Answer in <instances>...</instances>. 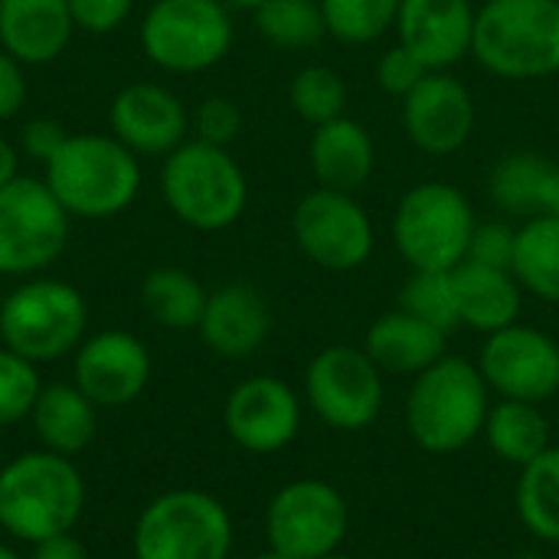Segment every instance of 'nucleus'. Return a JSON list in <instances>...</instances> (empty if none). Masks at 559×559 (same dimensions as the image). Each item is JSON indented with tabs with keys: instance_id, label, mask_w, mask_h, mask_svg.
I'll use <instances>...</instances> for the list:
<instances>
[{
	"instance_id": "f257e3e1",
	"label": "nucleus",
	"mask_w": 559,
	"mask_h": 559,
	"mask_svg": "<svg viewBox=\"0 0 559 559\" xmlns=\"http://www.w3.org/2000/svg\"><path fill=\"white\" fill-rule=\"evenodd\" d=\"M141 157L115 134H69L43 164V183L72 219H115L141 193Z\"/></svg>"
},
{
	"instance_id": "f03ea898",
	"label": "nucleus",
	"mask_w": 559,
	"mask_h": 559,
	"mask_svg": "<svg viewBox=\"0 0 559 559\" xmlns=\"http://www.w3.org/2000/svg\"><path fill=\"white\" fill-rule=\"evenodd\" d=\"M85 511V478L72 459L49 449L23 452L0 468V527L13 540L39 544L75 531Z\"/></svg>"
},
{
	"instance_id": "7ed1b4c3",
	"label": "nucleus",
	"mask_w": 559,
	"mask_h": 559,
	"mask_svg": "<svg viewBox=\"0 0 559 559\" xmlns=\"http://www.w3.org/2000/svg\"><path fill=\"white\" fill-rule=\"evenodd\" d=\"M491 390L478 364L445 354L413 377L406 396V429L423 452L452 455L472 445L488 419Z\"/></svg>"
},
{
	"instance_id": "20e7f679",
	"label": "nucleus",
	"mask_w": 559,
	"mask_h": 559,
	"mask_svg": "<svg viewBox=\"0 0 559 559\" xmlns=\"http://www.w3.org/2000/svg\"><path fill=\"white\" fill-rule=\"evenodd\" d=\"M160 197L183 226L223 233L236 226L249 206V177L226 147L187 138L164 157Z\"/></svg>"
},
{
	"instance_id": "39448f33",
	"label": "nucleus",
	"mask_w": 559,
	"mask_h": 559,
	"mask_svg": "<svg viewBox=\"0 0 559 559\" xmlns=\"http://www.w3.org/2000/svg\"><path fill=\"white\" fill-rule=\"evenodd\" d=\"M472 56L498 79L531 82L559 72V0H485Z\"/></svg>"
},
{
	"instance_id": "423d86ee",
	"label": "nucleus",
	"mask_w": 559,
	"mask_h": 559,
	"mask_svg": "<svg viewBox=\"0 0 559 559\" xmlns=\"http://www.w3.org/2000/svg\"><path fill=\"white\" fill-rule=\"evenodd\" d=\"M475 226L478 216L459 187L426 180L396 203L390 236L413 272H452L468 259Z\"/></svg>"
},
{
	"instance_id": "0eeeda50",
	"label": "nucleus",
	"mask_w": 559,
	"mask_h": 559,
	"mask_svg": "<svg viewBox=\"0 0 559 559\" xmlns=\"http://www.w3.org/2000/svg\"><path fill=\"white\" fill-rule=\"evenodd\" d=\"M88 305L82 292L62 278L33 275L0 305V341L29 364H52L75 354L85 341Z\"/></svg>"
},
{
	"instance_id": "6e6552de",
	"label": "nucleus",
	"mask_w": 559,
	"mask_h": 559,
	"mask_svg": "<svg viewBox=\"0 0 559 559\" xmlns=\"http://www.w3.org/2000/svg\"><path fill=\"white\" fill-rule=\"evenodd\" d=\"M233 39V13L223 0H154L138 29L147 62L174 75H197L219 66Z\"/></svg>"
},
{
	"instance_id": "1a4fd4ad",
	"label": "nucleus",
	"mask_w": 559,
	"mask_h": 559,
	"mask_svg": "<svg viewBox=\"0 0 559 559\" xmlns=\"http://www.w3.org/2000/svg\"><path fill=\"white\" fill-rule=\"evenodd\" d=\"M131 547L134 559H229L233 518L206 491H164L138 514Z\"/></svg>"
},
{
	"instance_id": "9d476101",
	"label": "nucleus",
	"mask_w": 559,
	"mask_h": 559,
	"mask_svg": "<svg viewBox=\"0 0 559 559\" xmlns=\"http://www.w3.org/2000/svg\"><path fill=\"white\" fill-rule=\"evenodd\" d=\"M72 216L43 177L20 174L0 187V275L33 278L46 272L69 242Z\"/></svg>"
},
{
	"instance_id": "9b49d317",
	"label": "nucleus",
	"mask_w": 559,
	"mask_h": 559,
	"mask_svg": "<svg viewBox=\"0 0 559 559\" xmlns=\"http://www.w3.org/2000/svg\"><path fill=\"white\" fill-rule=\"evenodd\" d=\"M350 534L347 498L321 478H298L278 488L265 508L269 547L292 559L337 554Z\"/></svg>"
},
{
	"instance_id": "f8f14e48",
	"label": "nucleus",
	"mask_w": 559,
	"mask_h": 559,
	"mask_svg": "<svg viewBox=\"0 0 559 559\" xmlns=\"http://www.w3.org/2000/svg\"><path fill=\"white\" fill-rule=\"evenodd\" d=\"M305 400L324 426L360 432L383 409V373L364 347L331 344L305 370Z\"/></svg>"
},
{
	"instance_id": "ddd939ff",
	"label": "nucleus",
	"mask_w": 559,
	"mask_h": 559,
	"mask_svg": "<svg viewBox=\"0 0 559 559\" xmlns=\"http://www.w3.org/2000/svg\"><path fill=\"white\" fill-rule=\"evenodd\" d=\"M298 249L328 272H354L373 255V223L354 193L314 187L292 210Z\"/></svg>"
},
{
	"instance_id": "4468645a",
	"label": "nucleus",
	"mask_w": 559,
	"mask_h": 559,
	"mask_svg": "<svg viewBox=\"0 0 559 559\" xmlns=\"http://www.w3.org/2000/svg\"><path fill=\"white\" fill-rule=\"evenodd\" d=\"M478 370L501 400L540 406L559 393V341L518 321L485 337Z\"/></svg>"
},
{
	"instance_id": "2eb2a0df",
	"label": "nucleus",
	"mask_w": 559,
	"mask_h": 559,
	"mask_svg": "<svg viewBox=\"0 0 559 559\" xmlns=\"http://www.w3.org/2000/svg\"><path fill=\"white\" fill-rule=\"evenodd\" d=\"M223 426L239 449L252 455H272L298 439L301 400L278 377H249L229 390Z\"/></svg>"
},
{
	"instance_id": "dca6fc26",
	"label": "nucleus",
	"mask_w": 559,
	"mask_h": 559,
	"mask_svg": "<svg viewBox=\"0 0 559 559\" xmlns=\"http://www.w3.org/2000/svg\"><path fill=\"white\" fill-rule=\"evenodd\" d=\"M72 377L98 409H118L147 390L151 350L128 331H98L79 344Z\"/></svg>"
},
{
	"instance_id": "f3484780",
	"label": "nucleus",
	"mask_w": 559,
	"mask_h": 559,
	"mask_svg": "<svg viewBox=\"0 0 559 559\" xmlns=\"http://www.w3.org/2000/svg\"><path fill=\"white\" fill-rule=\"evenodd\" d=\"M475 98L452 72H429L403 98V128L429 157L459 154L475 134Z\"/></svg>"
},
{
	"instance_id": "a211bd4d",
	"label": "nucleus",
	"mask_w": 559,
	"mask_h": 559,
	"mask_svg": "<svg viewBox=\"0 0 559 559\" xmlns=\"http://www.w3.org/2000/svg\"><path fill=\"white\" fill-rule=\"evenodd\" d=\"M111 134L138 157H167L190 134V111L157 82H131L108 105Z\"/></svg>"
},
{
	"instance_id": "6ab92c4d",
	"label": "nucleus",
	"mask_w": 559,
	"mask_h": 559,
	"mask_svg": "<svg viewBox=\"0 0 559 559\" xmlns=\"http://www.w3.org/2000/svg\"><path fill=\"white\" fill-rule=\"evenodd\" d=\"M475 16L478 10L472 0H400L393 29L429 72H449L472 56Z\"/></svg>"
},
{
	"instance_id": "aec40b11",
	"label": "nucleus",
	"mask_w": 559,
	"mask_h": 559,
	"mask_svg": "<svg viewBox=\"0 0 559 559\" xmlns=\"http://www.w3.org/2000/svg\"><path fill=\"white\" fill-rule=\"evenodd\" d=\"M197 331L216 357L246 360L269 341L272 311L255 285L229 282V285L210 292Z\"/></svg>"
},
{
	"instance_id": "412c9836",
	"label": "nucleus",
	"mask_w": 559,
	"mask_h": 559,
	"mask_svg": "<svg viewBox=\"0 0 559 559\" xmlns=\"http://www.w3.org/2000/svg\"><path fill=\"white\" fill-rule=\"evenodd\" d=\"M75 33L66 0H0V49L23 66L56 62Z\"/></svg>"
},
{
	"instance_id": "4be33fe9",
	"label": "nucleus",
	"mask_w": 559,
	"mask_h": 559,
	"mask_svg": "<svg viewBox=\"0 0 559 559\" xmlns=\"http://www.w3.org/2000/svg\"><path fill=\"white\" fill-rule=\"evenodd\" d=\"M308 164L324 190L357 193L377 170V144L367 124L357 118H334L314 128L308 144Z\"/></svg>"
},
{
	"instance_id": "5701e85b",
	"label": "nucleus",
	"mask_w": 559,
	"mask_h": 559,
	"mask_svg": "<svg viewBox=\"0 0 559 559\" xmlns=\"http://www.w3.org/2000/svg\"><path fill=\"white\" fill-rule=\"evenodd\" d=\"M452 288H455L459 324L485 337L518 324L521 318L524 288L511 269H495L465 259L462 265L452 269Z\"/></svg>"
},
{
	"instance_id": "b1692460",
	"label": "nucleus",
	"mask_w": 559,
	"mask_h": 559,
	"mask_svg": "<svg viewBox=\"0 0 559 559\" xmlns=\"http://www.w3.org/2000/svg\"><path fill=\"white\" fill-rule=\"evenodd\" d=\"M364 350L380 367V373L419 377L449 354V334L396 308L367 328Z\"/></svg>"
},
{
	"instance_id": "393cba45",
	"label": "nucleus",
	"mask_w": 559,
	"mask_h": 559,
	"mask_svg": "<svg viewBox=\"0 0 559 559\" xmlns=\"http://www.w3.org/2000/svg\"><path fill=\"white\" fill-rule=\"evenodd\" d=\"M491 200L508 216H559V164L518 151L498 160L488 180Z\"/></svg>"
},
{
	"instance_id": "a878e982",
	"label": "nucleus",
	"mask_w": 559,
	"mask_h": 559,
	"mask_svg": "<svg viewBox=\"0 0 559 559\" xmlns=\"http://www.w3.org/2000/svg\"><path fill=\"white\" fill-rule=\"evenodd\" d=\"M36 439L56 455H79L98 432V406L75 383H49L39 390L29 413Z\"/></svg>"
},
{
	"instance_id": "bb28decb",
	"label": "nucleus",
	"mask_w": 559,
	"mask_h": 559,
	"mask_svg": "<svg viewBox=\"0 0 559 559\" xmlns=\"http://www.w3.org/2000/svg\"><path fill=\"white\" fill-rule=\"evenodd\" d=\"M488 449L518 472L540 459L550 449V423L540 413L537 403L521 400H498L488 409L485 429H481Z\"/></svg>"
},
{
	"instance_id": "cd10ccee",
	"label": "nucleus",
	"mask_w": 559,
	"mask_h": 559,
	"mask_svg": "<svg viewBox=\"0 0 559 559\" xmlns=\"http://www.w3.org/2000/svg\"><path fill=\"white\" fill-rule=\"evenodd\" d=\"M210 292L203 282L177 265H157L141 282L144 314L167 331H197Z\"/></svg>"
},
{
	"instance_id": "c85d7f7f",
	"label": "nucleus",
	"mask_w": 559,
	"mask_h": 559,
	"mask_svg": "<svg viewBox=\"0 0 559 559\" xmlns=\"http://www.w3.org/2000/svg\"><path fill=\"white\" fill-rule=\"evenodd\" d=\"M511 272L524 292L559 305V216H531L514 236Z\"/></svg>"
},
{
	"instance_id": "c756f323",
	"label": "nucleus",
	"mask_w": 559,
	"mask_h": 559,
	"mask_svg": "<svg viewBox=\"0 0 559 559\" xmlns=\"http://www.w3.org/2000/svg\"><path fill=\"white\" fill-rule=\"evenodd\" d=\"M521 524L544 544H559V449L550 445L540 459L521 468L514 491Z\"/></svg>"
},
{
	"instance_id": "7c9ffc66",
	"label": "nucleus",
	"mask_w": 559,
	"mask_h": 559,
	"mask_svg": "<svg viewBox=\"0 0 559 559\" xmlns=\"http://www.w3.org/2000/svg\"><path fill=\"white\" fill-rule=\"evenodd\" d=\"M252 13L262 39L278 49H308L328 33L321 0H265Z\"/></svg>"
},
{
	"instance_id": "2f4dec72",
	"label": "nucleus",
	"mask_w": 559,
	"mask_h": 559,
	"mask_svg": "<svg viewBox=\"0 0 559 559\" xmlns=\"http://www.w3.org/2000/svg\"><path fill=\"white\" fill-rule=\"evenodd\" d=\"M288 105L301 121L318 128V124L334 121V118L344 115V108H347V82L331 66H321V62L305 66V69H298L292 75Z\"/></svg>"
},
{
	"instance_id": "473e14b6",
	"label": "nucleus",
	"mask_w": 559,
	"mask_h": 559,
	"mask_svg": "<svg viewBox=\"0 0 559 559\" xmlns=\"http://www.w3.org/2000/svg\"><path fill=\"white\" fill-rule=\"evenodd\" d=\"M324 26L347 46H367L396 26L400 0H321Z\"/></svg>"
},
{
	"instance_id": "72a5a7b5",
	"label": "nucleus",
	"mask_w": 559,
	"mask_h": 559,
	"mask_svg": "<svg viewBox=\"0 0 559 559\" xmlns=\"http://www.w3.org/2000/svg\"><path fill=\"white\" fill-rule=\"evenodd\" d=\"M400 308L442 334L452 337L459 331V308H455V288H452V272H413L406 285L400 288Z\"/></svg>"
},
{
	"instance_id": "f704fd0d",
	"label": "nucleus",
	"mask_w": 559,
	"mask_h": 559,
	"mask_svg": "<svg viewBox=\"0 0 559 559\" xmlns=\"http://www.w3.org/2000/svg\"><path fill=\"white\" fill-rule=\"evenodd\" d=\"M39 390L43 383H39L36 364L0 347V429L23 423L33 413Z\"/></svg>"
},
{
	"instance_id": "c9c22d12",
	"label": "nucleus",
	"mask_w": 559,
	"mask_h": 559,
	"mask_svg": "<svg viewBox=\"0 0 559 559\" xmlns=\"http://www.w3.org/2000/svg\"><path fill=\"white\" fill-rule=\"evenodd\" d=\"M190 128L197 131L200 141L229 147L239 138V131H242V108L233 98H226V95H210V98H203L193 108Z\"/></svg>"
},
{
	"instance_id": "e433bc0d",
	"label": "nucleus",
	"mask_w": 559,
	"mask_h": 559,
	"mask_svg": "<svg viewBox=\"0 0 559 559\" xmlns=\"http://www.w3.org/2000/svg\"><path fill=\"white\" fill-rule=\"evenodd\" d=\"M373 75H377V82H380V88H383L386 95L406 98V95L429 75V69H426V62H423L416 52H409L403 43H396V46H390V49L377 59Z\"/></svg>"
},
{
	"instance_id": "4c0bfd02",
	"label": "nucleus",
	"mask_w": 559,
	"mask_h": 559,
	"mask_svg": "<svg viewBox=\"0 0 559 559\" xmlns=\"http://www.w3.org/2000/svg\"><path fill=\"white\" fill-rule=\"evenodd\" d=\"M66 3L75 20V29L92 36L115 33L134 10V0H66Z\"/></svg>"
},
{
	"instance_id": "58836bf2",
	"label": "nucleus",
	"mask_w": 559,
	"mask_h": 559,
	"mask_svg": "<svg viewBox=\"0 0 559 559\" xmlns=\"http://www.w3.org/2000/svg\"><path fill=\"white\" fill-rule=\"evenodd\" d=\"M514 236H518V229H511L508 223H478L472 233L468 259L481 262V265H495V269H511Z\"/></svg>"
},
{
	"instance_id": "ea45409f",
	"label": "nucleus",
	"mask_w": 559,
	"mask_h": 559,
	"mask_svg": "<svg viewBox=\"0 0 559 559\" xmlns=\"http://www.w3.org/2000/svg\"><path fill=\"white\" fill-rule=\"evenodd\" d=\"M66 138H69V131L56 118H29L20 131V154L46 164L66 144Z\"/></svg>"
},
{
	"instance_id": "a19ab883",
	"label": "nucleus",
	"mask_w": 559,
	"mask_h": 559,
	"mask_svg": "<svg viewBox=\"0 0 559 559\" xmlns=\"http://www.w3.org/2000/svg\"><path fill=\"white\" fill-rule=\"evenodd\" d=\"M26 66L0 49V121H10L23 111L26 102Z\"/></svg>"
},
{
	"instance_id": "79ce46f5",
	"label": "nucleus",
	"mask_w": 559,
	"mask_h": 559,
	"mask_svg": "<svg viewBox=\"0 0 559 559\" xmlns=\"http://www.w3.org/2000/svg\"><path fill=\"white\" fill-rule=\"evenodd\" d=\"M29 559H88V550H85V544L69 531V534H56V537H46V540L33 544Z\"/></svg>"
},
{
	"instance_id": "37998d69",
	"label": "nucleus",
	"mask_w": 559,
	"mask_h": 559,
	"mask_svg": "<svg viewBox=\"0 0 559 559\" xmlns=\"http://www.w3.org/2000/svg\"><path fill=\"white\" fill-rule=\"evenodd\" d=\"M16 177H20V147L0 134V187H7Z\"/></svg>"
},
{
	"instance_id": "c03bdc74",
	"label": "nucleus",
	"mask_w": 559,
	"mask_h": 559,
	"mask_svg": "<svg viewBox=\"0 0 559 559\" xmlns=\"http://www.w3.org/2000/svg\"><path fill=\"white\" fill-rule=\"evenodd\" d=\"M229 10H255V7H262L265 0H223Z\"/></svg>"
},
{
	"instance_id": "a18cd8bd",
	"label": "nucleus",
	"mask_w": 559,
	"mask_h": 559,
	"mask_svg": "<svg viewBox=\"0 0 559 559\" xmlns=\"http://www.w3.org/2000/svg\"><path fill=\"white\" fill-rule=\"evenodd\" d=\"M0 559H23L13 547H7V544H0Z\"/></svg>"
},
{
	"instance_id": "49530a36",
	"label": "nucleus",
	"mask_w": 559,
	"mask_h": 559,
	"mask_svg": "<svg viewBox=\"0 0 559 559\" xmlns=\"http://www.w3.org/2000/svg\"><path fill=\"white\" fill-rule=\"evenodd\" d=\"M255 559H292V557H285V554H278V550H272V547H269L265 554H259Z\"/></svg>"
},
{
	"instance_id": "de8ad7c7",
	"label": "nucleus",
	"mask_w": 559,
	"mask_h": 559,
	"mask_svg": "<svg viewBox=\"0 0 559 559\" xmlns=\"http://www.w3.org/2000/svg\"><path fill=\"white\" fill-rule=\"evenodd\" d=\"M321 559H357V557H347V554H341V550H337V554H328V557H321Z\"/></svg>"
}]
</instances>
